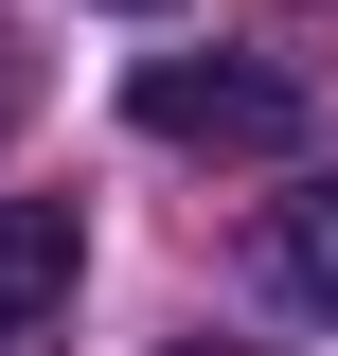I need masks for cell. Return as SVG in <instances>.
I'll use <instances>...</instances> for the list:
<instances>
[{"instance_id": "1", "label": "cell", "mask_w": 338, "mask_h": 356, "mask_svg": "<svg viewBox=\"0 0 338 356\" xmlns=\"http://www.w3.org/2000/svg\"><path fill=\"white\" fill-rule=\"evenodd\" d=\"M125 125L143 143H214V161H285L303 143V72L285 54H143Z\"/></svg>"}, {"instance_id": "2", "label": "cell", "mask_w": 338, "mask_h": 356, "mask_svg": "<svg viewBox=\"0 0 338 356\" xmlns=\"http://www.w3.org/2000/svg\"><path fill=\"white\" fill-rule=\"evenodd\" d=\"M72 267H89V214H72V196H0V356L72 321Z\"/></svg>"}, {"instance_id": "5", "label": "cell", "mask_w": 338, "mask_h": 356, "mask_svg": "<svg viewBox=\"0 0 338 356\" xmlns=\"http://www.w3.org/2000/svg\"><path fill=\"white\" fill-rule=\"evenodd\" d=\"M178 356H232V339H178Z\"/></svg>"}, {"instance_id": "3", "label": "cell", "mask_w": 338, "mask_h": 356, "mask_svg": "<svg viewBox=\"0 0 338 356\" xmlns=\"http://www.w3.org/2000/svg\"><path fill=\"white\" fill-rule=\"evenodd\" d=\"M267 285H285V303H321V321H338V178H303L285 214H267Z\"/></svg>"}, {"instance_id": "4", "label": "cell", "mask_w": 338, "mask_h": 356, "mask_svg": "<svg viewBox=\"0 0 338 356\" xmlns=\"http://www.w3.org/2000/svg\"><path fill=\"white\" fill-rule=\"evenodd\" d=\"M18 107H36V54H18V18H0V125H18Z\"/></svg>"}, {"instance_id": "6", "label": "cell", "mask_w": 338, "mask_h": 356, "mask_svg": "<svg viewBox=\"0 0 338 356\" xmlns=\"http://www.w3.org/2000/svg\"><path fill=\"white\" fill-rule=\"evenodd\" d=\"M125 18H143V0H125Z\"/></svg>"}]
</instances>
